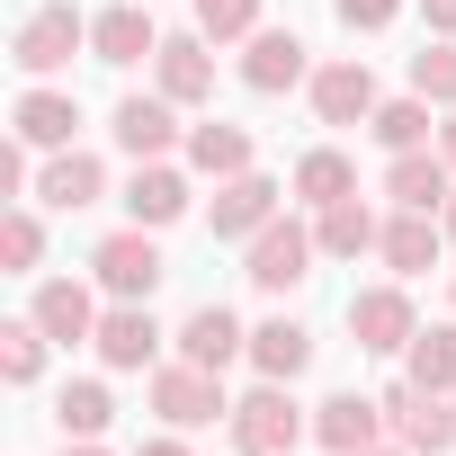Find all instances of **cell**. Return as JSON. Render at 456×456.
Here are the masks:
<instances>
[{"label": "cell", "instance_id": "cell-1", "mask_svg": "<svg viewBox=\"0 0 456 456\" xmlns=\"http://www.w3.org/2000/svg\"><path fill=\"white\" fill-rule=\"evenodd\" d=\"M224 429H233V447H242V456H296V447L314 438V411H305L278 376H260V385L233 403V420H224Z\"/></svg>", "mask_w": 456, "mask_h": 456}, {"label": "cell", "instance_id": "cell-2", "mask_svg": "<svg viewBox=\"0 0 456 456\" xmlns=\"http://www.w3.org/2000/svg\"><path fill=\"white\" fill-rule=\"evenodd\" d=\"M314 260H322V242H314V224H296V215H278L269 233L242 242V278H251L260 296H296V287L314 278Z\"/></svg>", "mask_w": 456, "mask_h": 456}, {"label": "cell", "instance_id": "cell-3", "mask_svg": "<svg viewBox=\"0 0 456 456\" xmlns=\"http://www.w3.org/2000/svg\"><path fill=\"white\" fill-rule=\"evenodd\" d=\"M90 45V19L72 10V0H45V10H28L19 19V37H10V63L28 72V81H54V72H72V54Z\"/></svg>", "mask_w": 456, "mask_h": 456}, {"label": "cell", "instance_id": "cell-4", "mask_svg": "<svg viewBox=\"0 0 456 456\" xmlns=\"http://www.w3.org/2000/svg\"><path fill=\"white\" fill-rule=\"evenodd\" d=\"M152 411H161V429H206V420H233V394H224V376L215 367H188V358H170V367H152Z\"/></svg>", "mask_w": 456, "mask_h": 456}, {"label": "cell", "instance_id": "cell-5", "mask_svg": "<svg viewBox=\"0 0 456 456\" xmlns=\"http://www.w3.org/2000/svg\"><path fill=\"white\" fill-rule=\"evenodd\" d=\"M90 278H99L117 305H152V287H161L170 269H161V242L143 233V224H126V233H108V242L90 251Z\"/></svg>", "mask_w": 456, "mask_h": 456}, {"label": "cell", "instance_id": "cell-6", "mask_svg": "<svg viewBox=\"0 0 456 456\" xmlns=\"http://www.w3.org/2000/svg\"><path fill=\"white\" fill-rule=\"evenodd\" d=\"M108 134H117V152H126V161H170V152L188 143L179 99H161V90H126V99H117V117H108Z\"/></svg>", "mask_w": 456, "mask_h": 456}, {"label": "cell", "instance_id": "cell-7", "mask_svg": "<svg viewBox=\"0 0 456 456\" xmlns=\"http://www.w3.org/2000/svg\"><path fill=\"white\" fill-rule=\"evenodd\" d=\"M349 340H358V349H376V358H403V349L420 340L411 287H403V278H385V287H358V296H349Z\"/></svg>", "mask_w": 456, "mask_h": 456}, {"label": "cell", "instance_id": "cell-8", "mask_svg": "<svg viewBox=\"0 0 456 456\" xmlns=\"http://www.w3.org/2000/svg\"><path fill=\"white\" fill-rule=\"evenodd\" d=\"M376 403H385V429H394L411 456H447V447H456V403H447V394H429V385L403 376V385H385Z\"/></svg>", "mask_w": 456, "mask_h": 456}, {"label": "cell", "instance_id": "cell-9", "mask_svg": "<svg viewBox=\"0 0 456 456\" xmlns=\"http://www.w3.org/2000/svg\"><path fill=\"white\" fill-rule=\"evenodd\" d=\"M278 215H287V188H278L269 170H242V179H215V206H206L215 242H251V233H269Z\"/></svg>", "mask_w": 456, "mask_h": 456}, {"label": "cell", "instance_id": "cell-10", "mask_svg": "<svg viewBox=\"0 0 456 456\" xmlns=\"http://www.w3.org/2000/svg\"><path fill=\"white\" fill-rule=\"evenodd\" d=\"M99 197H108V161H99V152H81V143L37 152V206L81 215V206H99Z\"/></svg>", "mask_w": 456, "mask_h": 456}, {"label": "cell", "instance_id": "cell-11", "mask_svg": "<svg viewBox=\"0 0 456 456\" xmlns=\"http://www.w3.org/2000/svg\"><path fill=\"white\" fill-rule=\"evenodd\" d=\"M28 314L45 322V340H54V349H81V340H99V314H108V305H99L81 278H37Z\"/></svg>", "mask_w": 456, "mask_h": 456}, {"label": "cell", "instance_id": "cell-12", "mask_svg": "<svg viewBox=\"0 0 456 456\" xmlns=\"http://www.w3.org/2000/svg\"><path fill=\"white\" fill-rule=\"evenodd\" d=\"M161 54V28H152V0H117V10L90 19V63H152Z\"/></svg>", "mask_w": 456, "mask_h": 456}, {"label": "cell", "instance_id": "cell-13", "mask_svg": "<svg viewBox=\"0 0 456 456\" xmlns=\"http://www.w3.org/2000/svg\"><path fill=\"white\" fill-rule=\"evenodd\" d=\"M314 117L322 126H367L376 117V72L358 63V54H340V63H314Z\"/></svg>", "mask_w": 456, "mask_h": 456}, {"label": "cell", "instance_id": "cell-14", "mask_svg": "<svg viewBox=\"0 0 456 456\" xmlns=\"http://www.w3.org/2000/svg\"><path fill=\"white\" fill-rule=\"evenodd\" d=\"M10 134H19V143H37V152H63V143L81 134V99H72V90H54V81H28V90H19V108H10Z\"/></svg>", "mask_w": 456, "mask_h": 456}, {"label": "cell", "instance_id": "cell-15", "mask_svg": "<svg viewBox=\"0 0 456 456\" xmlns=\"http://www.w3.org/2000/svg\"><path fill=\"white\" fill-rule=\"evenodd\" d=\"M161 340H170V331L152 322V305H108V314H99V340H90V349H99V367L134 376V367H152V358H161Z\"/></svg>", "mask_w": 456, "mask_h": 456}, {"label": "cell", "instance_id": "cell-16", "mask_svg": "<svg viewBox=\"0 0 456 456\" xmlns=\"http://www.w3.org/2000/svg\"><path fill=\"white\" fill-rule=\"evenodd\" d=\"M170 340H179V358H188V367H215V376L233 367V358H251V331H242V314H233V305H197Z\"/></svg>", "mask_w": 456, "mask_h": 456}, {"label": "cell", "instance_id": "cell-17", "mask_svg": "<svg viewBox=\"0 0 456 456\" xmlns=\"http://www.w3.org/2000/svg\"><path fill=\"white\" fill-rule=\"evenodd\" d=\"M296 81H314V63H305V37H296V28H260V37L242 45V90L278 99V90H296Z\"/></svg>", "mask_w": 456, "mask_h": 456}, {"label": "cell", "instance_id": "cell-18", "mask_svg": "<svg viewBox=\"0 0 456 456\" xmlns=\"http://www.w3.org/2000/svg\"><path fill=\"white\" fill-rule=\"evenodd\" d=\"M152 90L179 99V108H206V99H215V54H206L197 28H188V37H161V54H152Z\"/></svg>", "mask_w": 456, "mask_h": 456}, {"label": "cell", "instance_id": "cell-19", "mask_svg": "<svg viewBox=\"0 0 456 456\" xmlns=\"http://www.w3.org/2000/svg\"><path fill=\"white\" fill-rule=\"evenodd\" d=\"M376 438H385V403H376V394H322V403H314V447L358 456V447H376Z\"/></svg>", "mask_w": 456, "mask_h": 456}, {"label": "cell", "instance_id": "cell-20", "mask_svg": "<svg viewBox=\"0 0 456 456\" xmlns=\"http://www.w3.org/2000/svg\"><path fill=\"white\" fill-rule=\"evenodd\" d=\"M385 197H394V206L438 215V206L456 197V161H447V152H429V143H420V152H394V161H385Z\"/></svg>", "mask_w": 456, "mask_h": 456}, {"label": "cell", "instance_id": "cell-21", "mask_svg": "<svg viewBox=\"0 0 456 456\" xmlns=\"http://www.w3.org/2000/svg\"><path fill=\"white\" fill-rule=\"evenodd\" d=\"M438 242H447V224H438V215L394 206V215H385V233H376V260H385L394 278H420V269L438 260Z\"/></svg>", "mask_w": 456, "mask_h": 456}, {"label": "cell", "instance_id": "cell-22", "mask_svg": "<svg viewBox=\"0 0 456 456\" xmlns=\"http://www.w3.org/2000/svg\"><path fill=\"white\" fill-rule=\"evenodd\" d=\"M188 170L197 179H242V170H260V143H251V126H224V117H206V126H188Z\"/></svg>", "mask_w": 456, "mask_h": 456}, {"label": "cell", "instance_id": "cell-23", "mask_svg": "<svg viewBox=\"0 0 456 456\" xmlns=\"http://www.w3.org/2000/svg\"><path fill=\"white\" fill-rule=\"evenodd\" d=\"M126 215L143 224V233L179 224V215H188V170H179V161H134V179H126Z\"/></svg>", "mask_w": 456, "mask_h": 456}, {"label": "cell", "instance_id": "cell-24", "mask_svg": "<svg viewBox=\"0 0 456 456\" xmlns=\"http://www.w3.org/2000/svg\"><path fill=\"white\" fill-rule=\"evenodd\" d=\"M251 367H260V376H278V385H296V376L314 367V331H305L296 314H269V322H251Z\"/></svg>", "mask_w": 456, "mask_h": 456}, {"label": "cell", "instance_id": "cell-25", "mask_svg": "<svg viewBox=\"0 0 456 456\" xmlns=\"http://www.w3.org/2000/svg\"><path fill=\"white\" fill-rule=\"evenodd\" d=\"M376 233H385V215H376L367 197H340V206H322V215H314L322 260H358V251H376Z\"/></svg>", "mask_w": 456, "mask_h": 456}, {"label": "cell", "instance_id": "cell-26", "mask_svg": "<svg viewBox=\"0 0 456 456\" xmlns=\"http://www.w3.org/2000/svg\"><path fill=\"white\" fill-rule=\"evenodd\" d=\"M296 197L322 215V206H340V197H358V161L340 152V143H314L305 161H296Z\"/></svg>", "mask_w": 456, "mask_h": 456}, {"label": "cell", "instance_id": "cell-27", "mask_svg": "<svg viewBox=\"0 0 456 456\" xmlns=\"http://www.w3.org/2000/svg\"><path fill=\"white\" fill-rule=\"evenodd\" d=\"M108 420H117V394H108L99 376H72V385L54 394V429H63V438H99Z\"/></svg>", "mask_w": 456, "mask_h": 456}, {"label": "cell", "instance_id": "cell-28", "mask_svg": "<svg viewBox=\"0 0 456 456\" xmlns=\"http://www.w3.org/2000/svg\"><path fill=\"white\" fill-rule=\"evenodd\" d=\"M403 376L429 394H456V322H420V340L403 349Z\"/></svg>", "mask_w": 456, "mask_h": 456}, {"label": "cell", "instance_id": "cell-29", "mask_svg": "<svg viewBox=\"0 0 456 456\" xmlns=\"http://www.w3.org/2000/svg\"><path fill=\"white\" fill-rule=\"evenodd\" d=\"M429 126H438V117H429V99H420V90H411V99H376V117H367V134H376L385 152H420V143H429Z\"/></svg>", "mask_w": 456, "mask_h": 456}, {"label": "cell", "instance_id": "cell-30", "mask_svg": "<svg viewBox=\"0 0 456 456\" xmlns=\"http://www.w3.org/2000/svg\"><path fill=\"white\" fill-rule=\"evenodd\" d=\"M45 322L37 314H19V322H0V385H37L45 376Z\"/></svg>", "mask_w": 456, "mask_h": 456}, {"label": "cell", "instance_id": "cell-31", "mask_svg": "<svg viewBox=\"0 0 456 456\" xmlns=\"http://www.w3.org/2000/svg\"><path fill=\"white\" fill-rule=\"evenodd\" d=\"M37 260H45V215L37 206H10V215H0V269L37 278Z\"/></svg>", "mask_w": 456, "mask_h": 456}, {"label": "cell", "instance_id": "cell-32", "mask_svg": "<svg viewBox=\"0 0 456 456\" xmlns=\"http://www.w3.org/2000/svg\"><path fill=\"white\" fill-rule=\"evenodd\" d=\"M411 90H420V99H429L438 117L456 108V37H429V45L411 54Z\"/></svg>", "mask_w": 456, "mask_h": 456}, {"label": "cell", "instance_id": "cell-33", "mask_svg": "<svg viewBox=\"0 0 456 456\" xmlns=\"http://www.w3.org/2000/svg\"><path fill=\"white\" fill-rule=\"evenodd\" d=\"M197 37L206 45H251L260 37V0H197Z\"/></svg>", "mask_w": 456, "mask_h": 456}, {"label": "cell", "instance_id": "cell-34", "mask_svg": "<svg viewBox=\"0 0 456 456\" xmlns=\"http://www.w3.org/2000/svg\"><path fill=\"white\" fill-rule=\"evenodd\" d=\"M331 19H340L349 37H376V28H394V19H403V0H331Z\"/></svg>", "mask_w": 456, "mask_h": 456}, {"label": "cell", "instance_id": "cell-35", "mask_svg": "<svg viewBox=\"0 0 456 456\" xmlns=\"http://www.w3.org/2000/svg\"><path fill=\"white\" fill-rule=\"evenodd\" d=\"M0 197H37V143H0Z\"/></svg>", "mask_w": 456, "mask_h": 456}, {"label": "cell", "instance_id": "cell-36", "mask_svg": "<svg viewBox=\"0 0 456 456\" xmlns=\"http://www.w3.org/2000/svg\"><path fill=\"white\" fill-rule=\"evenodd\" d=\"M134 456H197V447H188V429H161V438H143Z\"/></svg>", "mask_w": 456, "mask_h": 456}, {"label": "cell", "instance_id": "cell-37", "mask_svg": "<svg viewBox=\"0 0 456 456\" xmlns=\"http://www.w3.org/2000/svg\"><path fill=\"white\" fill-rule=\"evenodd\" d=\"M420 19H429V37H456V0H420Z\"/></svg>", "mask_w": 456, "mask_h": 456}, {"label": "cell", "instance_id": "cell-38", "mask_svg": "<svg viewBox=\"0 0 456 456\" xmlns=\"http://www.w3.org/2000/svg\"><path fill=\"white\" fill-rule=\"evenodd\" d=\"M438 152H447V161H456V108H447V117H438Z\"/></svg>", "mask_w": 456, "mask_h": 456}, {"label": "cell", "instance_id": "cell-39", "mask_svg": "<svg viewBox=\"0 0 456 456\" xmlns=\"http://www.w3.org/2000/svg\"><path fill=\"white\" fill-rule=\"evenodd\" d=\"M63 456H108V447L99 438H63Z\"/></svg>", "mask_w": 456, "mask_h": 456}, {"label": "cell", "instance_id": "cell-40", "mask_svg": "<svg viewBox=\"0 0 456 456\" xmlns=\"http://www.w3.org/2000/svg\"><path fill=\"white\" fill-rule=\"evenodd\" d=\"M358 456H411V447H403V438H394V447H385V438H376V447H358Z\"/></svg>", "mask_w": 456, "mask_h": 456}, {"label": "cell", "instance_id": "cell-41", "mask_svg": "<svg viewBox=\"0 0 456 456\" xmlns=\"http://www.w3.org/2000/svg\"><path fill=\"white\" fill-rule=\"evenodd\" d=\"M438 224H447V242H456V197H447V206H438Z\"/></svg>", "mask_w": 456, "mask_h": 456}, {"label": "cell", "instance_id": "cell-42", "mask_svg": "<svg viewBox=\"0 0 456 456\" xmlns=\"http://www.w3.org/2000/svg\"><path fill=\"white\" fill-rule=\"evenodd\" d=\"M447 296H456V287H447Z\"/></svg>", "mask_w": 456, "mask_h": 456}]
</instances>
